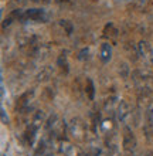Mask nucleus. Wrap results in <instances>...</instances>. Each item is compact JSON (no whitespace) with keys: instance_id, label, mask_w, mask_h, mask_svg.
<instances>
[{"instance_id":"f257e3e1","label":"nucleus","mask_w":153,"mask_h":156,"mask_svg":"<svg viewBox=\"0 0 153 156\" xmlns=\"http://www.w3.org/2000/svg\"><path fill=\"white\" fill-rule=\"evenodd\" d=\"M116 119L119 121L120 123H123V126H128L130 123V119H132V109L129 107V104L126 101H120L116 107Z\"/></svg>"},{"instance_id":"f03ea898","label":"nucleus","mask_w":153,"mask_h":156,"mask_svg":"<svg viewBox=\"0 0 153 156\" xmlns=\"http://www.w3.org/2000/svg\"><path fill=\"white\" fill-rule=\"evenodd\" d=\"M47 128H48L51 135L55 138H60V136H62V133H65V122L58 115H53L47 121Z\"/></svg>"},{"instance_id":"7ed1b4c3","label":"nucleus","mask_w":153,"mask_h":156,"mask_svg":"<svg viewBox=\"0 0 153 156\" xmlns=\"http://www.w3.org/2000/svg\"><path fill=\"white\" fill-rule=\"evenodd\" d=\"M68 131L75 139L84 140L85 139V133H87V128L84 125V122L78 118H74L71 121V123L68 125Z\"/></svg>"},{"instance_id":"20e7f679","label":"nucleus","mask_w":153,"mask_h":156,"mask_svg":"<svg viewBox=\"0 0 153 156\" xmlns=\"http://www.w3.org/2000/svg\"><path fill=\"white\" fill-rule=\"evenodd\" d=\"M137 55L148 64H153V50L146 41H141L137 45Z\"/></svg>"},{"instance_id":"39448f33","label":"nucleus","mask_w":153,"mask_h":156,"mask_svg":"<svg viewBox=\"0 0 153 156\" xmlns=\"http://www.w3.org/2000/svg\"><path fill=\"white\" fill-rule=\"evenodd\" d=\"M123 148L126 152H133L136 148V138L129 126L123 128Z\"/></svg>"},{"instance_id":"423d86ee","label":"nucleus","mask_w":153,"mask_h":156,"mask_svg":"<svg viewBox=\"0 0 153 156\" xmlns=\"http://www.w3.org/2000/svg\"><path fill=\"white\" fill-rule=\"evenodd\" d=\"M112 57V47L108 43H103L101 47V53H99V58L102 60V62H108Z\"/></svg>"},{"instance_id":"0eeeda50","label":"nucleus","mask_w":153,"mask_h":156,"mask_svg":"<svg viewBox=\"0 0 153 156\" xmlns=\"http://www.w3.org/2000/svg\"><path fill=\"white\" fill-rule=\"evenodd\" d=\"M33 98V92H26L23 97H20L19 102H17V109L21 111V109H26L27 107H30V101Z\"/></svg>"},{"instance_id":"6e6552de","label":"nucleus","mask_w":153,"mask_h":156,"mask_svg":"<svg viewBox=\"0 0 153 156\" xmlns=\"http://www.w3.org/2000/svg\"><path fill=\"white\" fill-rule=\"evenodd\" d=\"M87 84H88V97H89V99H94V95H95V88H94V82H92L91 78H88L87 80Z\"/></svg>"},{"instance_id":"1a4fd4ad","label":"nucleus","mask_w":153,"mask_h":156,"mask_svg":"<svg viewBox=\"0 0 153 156\" xmlns=\"http://www.w3.org/2000/svg\"><path fill=\"white\" fill-rule=\"evenodd\" d=\"M60 24L62 26V29H65L67 34H71V33H72V24H71L68 20H61V21H60Z\"/></svg>"},{"instance_id":"9d476101","label":"nucleus","mask_w":153,"mask_h":156,"mask_svg":"<svg viewBox=\"0 0 153 156\" xmlns=\"http://www.w3.org/2000/svg\"><path fill=\"white\" fill-rule=\"evenodd\" d=\"M2 121H3V123H7V118H6V112H4L3 108H2Z\"/></svg>"},{"instance_id":"9b49d317","label":"nucleus","mask_w":153,"mask_h":156,"mask_svg":"<svg viewBox=\"0 0 153 156\" xmlns=\"http://www.w3.org/2000/svg\"><path fill=\"white\" fill-rule=\"evenodd\" d=\"M31 2H36V3H48L50 0H31Z\"/></svg>"},{"instance_id":"f8f14e48","label":"nucleus","mask_w":153,"mask_h":156,"mask_svg":"<svg viewBox=\"0 0 153 156\" xmlns=\"http://www.w3.org/2000/svg\"><path fill=\"white\" fill-rule=\"evenodd\" d=\"M55 2H58V3H61V2H64V0H55Z\"/></svg>"}]
</instances>
